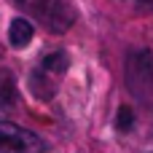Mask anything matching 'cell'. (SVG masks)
I'll return each instance as SVG.
<instances>
[{"instance_id":"6da1fadb","label":"cell","mask_w":153,"mask_h":153,"mask_svg":"<svg viewBox=\"0 0 153 153\" xmlns=\"http://www.w3.org/2000/svg\"><path fill=\"white\" fill-rule=\"evenodd\" d=\"M67 65H70V59H67L65 51H51V54H46V56L35 65L32 78H30V86H32L35 97L51 100L54 91H56V86H59V81H62V75H65V70H67Z\"/></svg>"},{"instance_id":"7a4b0ae2","label":"cell","mask_w":153,"mask_h":153,"mask_svg":"<svg viewBox=\"0 0 153 153\" xmlns=\"http://www.w3.org/2000/svg\"><path fill=\"white\" fill-rule=\"evenodd\" d=\"M0 153H46V143L35 132L0 118Z\"/></svg>"},{"instance_id":"3957f363","label":"cell","mask_w":153,"mask_h":153,"mask_svg":"<svg viewBox=\"0 0 153 153\" xmlns=\"http://www.w3.org/2000/svg\"><path fill=\"white\" fill-rule=\"evenodd\" d=\"M129 86L137 89V94H148V91H153V59L148 56V54H137V59L132 56Z\"/></svg>"},{"instance_id":"277c9868","label":"cell","mask_w":153,"mask_h":153,"mask_svg":"<svg viewBox=\"0 0 153 153\" xmlns=\"http://www.w3.org/2000/svg\"><path fill=\"white\" fill-rule=\"evenodd\" d=\"M32 35H35V27H32V22L24 19V16H16V19L11 22V27H8V43H11L13 48L30 46Z\"/></svg>"},{"instance_id":"5b68a950","label":"cell","mask_w":153,"mask_h":153,"mask_svg":"<svg viewBox=\"0 0 153 153\" xmlns=\"http://www.w3.org/2000/svg\"><path fill=\"white\" fill-rule=\"evenodd\" d=\"M132 121H134V113H132L129 108H121V110H118V129H121V132H126Z\"/></svg>"}]
</instances>
